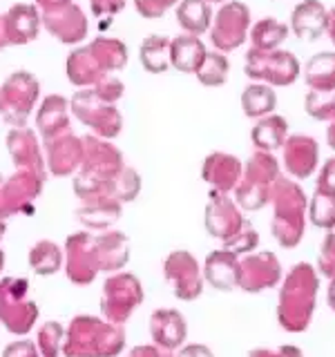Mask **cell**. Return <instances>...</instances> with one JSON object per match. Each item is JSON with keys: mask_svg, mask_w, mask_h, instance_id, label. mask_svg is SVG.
<instances>
[{"mask_svg": "<svg viewBox=\"0 0 335 357\" xmlns=\"http://www.w3.org/2000/svg\"><path fill=\"white\" fill-rule=\"evenodd\" d=\"M123 349L126 331L121 324H112L103 317L78 315L65 331V357H117Z\"/></svg>", "mask_w": 335, "mask_h": 357, "instance_id": "1", "label": "cell"}, {"mask_svg": "<svg viewBox=\"0 0 335 357\" xmlns=\"http://www.w3.org/2000/svg\"><path fill=\"white\" fill-rule=\"evenodd\" d=\"M38 319L36 301L29 299L25 277L0 279V321L11 335H27Z\"/></svg>", "mask_w": 335, "mask_h": 357, "instance_id": "2", "label": "cell"}, {"mask_svg": "<svg viewBox=\"0 0 335 357\" xmlns=\"http://www.w3.org/2000/svg\"><path fill=\"white\" fill-rule=\"evenodd\" d=\"M40 83L29 72H14L0 85V121L11 128L27 126V119L36 107Z\"/></svg>", "mask_w": 335, "mask_h": 357, "instance_id": "3", "label": "cell"}, {"mask_svg": "<svg viewBox=\"0 0 335 357\" xmlns=\"http://www.w3.org/2000/svg\"><path fill=\"white\" fill-rule=\"evenodd\" d=\"M143 301V286L132 273H114L100 290V315L112 324H126Z\"/></svg>", "mask_w": 335, "mask_h": 357, "instance_id": "4", "label": "cell"}, {"mask_svg": "<svg viewBox=\"0 0 335 357\" xmlns=\"http://www.w3.org/2000/svg\"><path fill=\"white\" fill-rule=\"evenodd\" d=\"M72 114L94 132V137L100 139H114L121 134L123 119L117 105L100 100L92 89H78L70 100Z\"/></svg>", "mask_w": 335, "mask_h": 357, "instance_id": "5", "label": "cell"}, {"mask_svg": "<svg viewBox=\"0 0 335 357\" xmlns=\"http://www.w3.org/2000/svg\"><path fill=\"white\" fill-rule=\"evenodd\" d=\"M313 293H315V277L308 271V266H297V271L288 279V286L284 288L282 306H279V317L286 328L302 331L308 324Z\"/></svg>", "mask_w": 335, "mask_h": 357, "instance_id": "6", "label": "cell"}, {"mask_svg": "<svg viewBox=\"0 0 335 357\" xmlns=\"http://www.w3.org/2000/svg\"><path fill=\"white\" fill-rule=\"evenodd\" d=\"M45 176L27 170H16L14 174L0 178V219L11 215H31L34 201L43 192Z\"/></svg>", "mask_w": 335, "mask_h": 357, "instance_id": "7", "label": "cell"}, {"mask_svg": "<svg viewBox=\"0 0 335 357\" xmlns=\"http://www.w3.org/2000/svg\"><path fill=\"white\" fill-rule=\"evenodd\" d=\"M100 273L94 252V234L74 232L65 239V275L76 286L92 284Z\"/></svg>", "mask_w": 335, "mask_h": 357, "instance_id": "8", "label": "cell"}, {"mask_svg": "<svg viewBox=\"0 0 335 357\" xmlns=\"http://www.w3.org/2000/svg\"><path fill=\"white\" fill-rule=\"evenodd\" d=\"M299 65L288 52H260L253 50L246 59V74L253 78H264L273 85H286L297 78Z\"/></svg>", "mask_w": 335, "mask_h": 357, "instance_id": "9", "label": "cell"}, {"mask_svg": "<svg viewBox=\"0 0 335 357\" xmlns=\"http://www.w3.org/2000/svg\"><path fill=\"white\" fill-rule=\"evenodd\" d=\"M248 22H251V14H248V9H246V5L241 3L223 5L215 16V25L210 29V40L215 43V47L221 52L239 47L246 40Z\"/></svg>", "mask_w": 335, "mask_h": 357, "instance_id": "10", "label": "cell"}, {"mask_svg": "<svg viewBox=\"0 0 335 357\" xmlns=\"http://www.w3.org/2000/svg\"><path fill=\"white\" fill-rule=\"evenodd\" d=\"M40 22L54 38H59L65 45L81 43L87 36V29H89L83 9L76 3H67L61 7L40 11Z\"/></svg>", "mask_w": 335, "mask_h": 357, "instance_id": "11", "label": "cell"}, {"mask_svg": "<svg viewBox=\"0 0 335 357\" xmlns=\"http://www.w3.org/2000/svg\"><path fill=\"white\" fill-rule=\"evenodd\" d=\"M45 152V167L54 176H70L76 172L83 163V139H78L76 134L65 132L54 139L43 141Z\"/></svg>", "mask_w": 335, "mask_h": 357, "instance_id": "12", "label": "cell"}, {"mask_svg": "<svg viewBox=\"0 0 335 357\" xmlns=\"http://www.w3.org/2000/svg\"><path fill=\"white\" fill-rule=\"evenodd\" d=\"M165 279L172 284V290L179 299H197L204 290V282H201L199 264L190 252L177 250L165 259L163 264Z\"/></svg>", "mask_w": 335, "mask_h": 357, "instance_id": "13", "label": "cell"}, {"mask_svg": "<svg viewBox=\"0 0 335 357\" xmlns=\"http://www.w3.org/2000/svg\"><path fill=\"white\" fill-rule=\"evenodd\" d=\"M7 150L11 161H14L16 170H27L34 174L45 176L47 167H45V154L36 139V132L29 130L27 126L11 128L7 134Z\"/></svg>", "mask_w": 335, "mask_h": 357, "instance_id": "14", "label": "cell"}, {"mask_svg": "<svg viewBox=\"0 0 335 357\" xmlns=\"http://www.w3.org/2000/svg\"><path fill=\"white\" fill-rule=\"evenodd\" d=\"M3 36L7 45H27L38 38L40 31V11L36 5H14L5 16H0Z\"/></svg>", "mask_w": 335, "mask_h": 357, "instance_id": "15", "label": "cell"}, {"mask_svg": "<svg viewBox=\"0 0 335 357\" xmlns=\"http://www.w3.org/2000/svg\"><path fill=\"white\" fill-rule=\"evenodd\" d=\"M186 319L179 310L172 308H161V310H154L152 317H150V335L156 346L168 351H174L179 346L184 344L186 340Z\"/></svg>", "mask_w": 335, "mask_h": 357, "instance_id": "16", "label": "cell"}, {"mask_svg": "<svg viewBox=\"0 0 335 357\" xmlns=\"http://www.w3.org/2000/svg\"><path fill=\"white\" fill-rule=\"evenodd\" d=\"M94 252L98 259V268L105 273H119L130 261V241L126 232L110 230L94 237Z\"/></svg>", "mask_w": 335, "mask_h": 357, "instance_id": "17", "label": "cell"}, {"mask_svg": "<svg viewBox=\"0 0 335 357\" xmlns=\"http://www.w3.org/2000/svg\"><path fill=\"white\" fill-rule=\"evenodd\" d=\"M36 128L43 141L70 132V100L59 94L45 98L36 112Z\"/></svg>", "mask_w": 335, "mask_h": 357, "instance_id": "18", "label": "cell"}, {"mask_svg": "<svg viewBox=\"0 0 335 357\" xmlns=\"http://www.w3.org/2000/svg\"><path fill=\"white\" fill-rule=\"evenodd\" d=\"M123 204L114 197H94L85 199L83 206L78 208V219L85 228L92 230H107L110 226L121 219Z\"/></svg>", "mask_w": 335, "mask_h": 357, "instance_id": "19", "label": "cell"}, {"mask_svg": "<svg viewBox=\"0 0 335 357\" xmlns=\"http://www.w3.org/2000/svg\"><path fill=\"white\" fill-rule=\"evenodd\" d=\"M279 277V266L273 255H255L239 264V286L246 290H262L273 286Z\"/></svg>", "mask_w": 335, "mask_h": 357, "instance_id": "20", "label": "cell"}, {"mask_svg": "<svg viewBox=\"0 0 335 357\" xmlns=\"http://www.w3.org/2000/svg\"><path fill=\"white\" fill-rule=\"evenodd\" d=\"M206 226L212 237H219L226 241L241 230V217H239L237 208H234L226 197L217 195L208 206Z\"/></svg>", "mask_w": 335, "mask_h": 357, "instance_id": "21", "label": "cell"}, {"mask_svg": "<svg viewBox=\"0 0 335 357\" xmlns=\"http://www.w3.org/2000/svg\"><path fill=\"white\" fill-rule=\"evenodd\" d=\"M206 279L219 290H232L239 286V261L234 252L217 250L206 259Z\"/></svg>", "mask_w": 335, "mask_h": 357, "instance_id": "22", "label": "cell"}, {"mask_svg": "<svg viewBox=\"0 0 335 357\" xmlns=\"http://www.w3.org/2000/svg\"><path fill=\"white\" fill-rule=\"evenodd\" d=\"M206 54L208 52L204 47V43L199 40V36H193V33H186V36L170 40V65L177 67L179 72L197 74Z\"/></svg>", "mask_w": 335, "mask_h": 357, "instance_id": "23", "label": "cell"}, {"mask_svg": "<svg viewBox=\"0 0 335 357\" xmlns=\"http://www.w3.org/2000/svg\"><path fill=\"white\" fill-rule=\"evenodd\" d=\"M110 74L103 72V67L98 65L94 59V54L89 52V47L74 50L67 59V78L76 85V87H92L96 85L100 78H105Z\"/></svg>", "mask_w": 335, "mask_h": 357, "instance_id": "24", "label": "cell"}, {"mask_svg": "<svg viewBox=\"0 0 335 357\" xmlns=\"http://www.w3.org/2000/svg\"><path fill=\"white\" fill-rule=\"evenodd\" d=\"M329 25V16L324 7L315 0H306L293 11V31L299 38H318Z\"/></svg>", "mask_w": 335, "mask_h": 357, "instance_id": "25", "label": "cell"}, {"mask_svg": "<svg viewBox=\"0 0 335 357\" xmlns=\"http://www.w3.org/2000/svg\"><path fill=\"white\" fill-rule=\"evenodd\" d=\"M89 52L94 54V59L98 65L103 67L105 74L119 72L126 67L128 63V47L123 45L119 38H107V36H98L87 45Z\"/></svg>", "mask_w": 335, "mask_h": 357, "instance_id": "26", "label": "cell"}, {"mask_svg": "<svg viewBox=\"0 0 335 357\" xmlns=\"http://www.w3.org/2000/svg\"><path fill=\"white\" fill-rule=\"evenodd\" d=\"M210 18L208 0H181L177 7V22L193 36H199L210 27Z\"/></svg>", "mask_w": 335, "mask_h": 357, "instance_id": "27", "label": "cell"}, {"mask_svg": "<svg viewBox=\"0 0 335 357\" xmlns=\"http://www.w3.org/2000/svg\"><path fill=\"white\" fill-rule=\"evenodd\" d=\"M63 264H65V255H63V250L54 241L43 239V241L31 245V250H29V268L36 275H43V277L54 275V273L61 271Z\"/></svg>", "mask_w": 335, "mask_h": 357, "instance_id": "28", "label": "cell"}, {"mask_svg": "<svg viewBox=\"0 0 335 357\" xmlns=\"http://www.w3.org/2000/svg\"><path fill=\"white\" fill-rule=\"evenodd\" d=\"M141 65L150 74H163L170 67V40L165 36H150L141 43Z\"/></svg>", "mask_w": 335, "mask_h": 357, "instance_id": "29", "label": "cell"}, {"mask_svg": "<svg viewBox=\"0 0 335 357\" xmlns=\"http://www.w3.org/2000/svg\"><path fill=\"white\" fill-rule=\"evenodd\" d=\"M239 163L234 156L228 154H212L208 156V161L204 165V176L210 183H215L219 190H228L232 183L237 181Z\"/></svg>", "mask_w": 335, "mask_h": 357, "instance_id": "30", "label": "cell"}, {"mask_svg": "<svg viewBox=\"0 0 335 357\" xmlns=\"http://www.w3.org/2000/svg\"><path fill=\"white\" fill-rule=\"evenodd\" d=\"M308 83L320 92L335 89V54H318L306 67Z\"/></svg>", "mask_w": 335, "mask_h": 357, "instance_id": "31", "label": "cell"}, {"mask_svg": "<svg viewBox=\"0 0 335 357\" xmlns=\"http://www.w3.org/2000/svg\"><path fill=\"white\" fill-rule=\"evenodd\" d=\"M275 103H277L275 92L264 85H251L241 94V105L248 116H264L275 107Z\"/></svg>", "mask_w": 335, "mask_h": 357, "instance_id": "32", "label": "cell"}, {"mask_svg": "<svg viewBox=\"0 0 335 357\" xmlns=\"http://www.w3.org/2000/svg\"><path fill=\"white\" fill-rule=\"evenodd\" d=\"M65 328L59 321H45L36 335V349L40 357H59L63 353Z\"/></svg>", "mask_w": 335, "mask_h": 357, "instance_id": "33", "label": "cell"}, {"mask_svg": "<svg viewBox=\"0 0 335 357\" xmlns=\"http://www.w3.org/2000/svg\"><path fill=\"white\" fill-rule=\"evenodd\" d=\"M286 36V27L279 25L277 20L268 18V20H262L257 22L255 29H253V43H255V50L260 52H268L273 50L275 45H279Z\"/></svg>", "mask_w": 335, "mask_h": 357, "instance_id": "34", "label": "cell"}, {"mask_svg": "<svg viewBox=\"0 0 335 357\" xmlns=\"http://www.w3.org/2000/svg\"><path fill=\"white\" fill-rule=\"evenodd\" d=\"M284 134H286V121L273 116V119L262 121L260 126L253 130V141L255 145H260V148H277V145L284 141Z\"/></svg>", "mask_w": 335, "mask_h": 357, "instance_id": "35", "label": "cell"}, {"mask_svg": "<svg viewBox=\"0 0 335 357\" xmlns=\"http://www.w3.org/2000/svg\"><path fill=\"white\" fill-rule=\"evenodd\" d=\"M197 76L204 85H223L228 76V61L221 54H206L204 63L197 70Z\"/></svg>", "mask_w": 335, "mask_h": 357, "instance_id": "36", "label": "cell"}, {"mask_svg": "<svg viewBox=\"0 0 335 357\" xmlns=\"http://www.w3.org/2000/svg\"><path fill=\"white\" fill-rule=\"evenodd\" d=\"M141 190V178L139 174L132 170V167H123V170L114 176V185H112V195L114 199H119L121 204H128V201H134V197L139 195Z\"/></svg>", "mask_w": 335, "mask_h": 357, "instance_id": "37", "label": "cell"}, {"mask_svg": "<svg viewBox=\"0 0 335 357\" xmlns=\"http://www.w3.org/2000/svg\"><path fill=\"white\" fill-rule=\"evenodd\" d=\"M306 109H308V114H313L315 119L335 116V94L322 96L320 92H311L306 98Z\"/></svg>", "mask_w": 335, "mask_h": 357, "instance_id": "38", "label": "cell"}, {"mask_svg": "<svg viewBox=\"0 0 335 357\" xmlns=\"http://www.w3.org/2000/svg\"><path fill=\"white\" fill-rule=\"evenodd\" d=\"M92 92L100 98V100H105V103H112L114 105L117 100L123 96V83L119 81L117 76H105V78H100V81L96 85H92Z\"/></svg>", "mask_w": 335, "mask_h": 357, "instance_id": "39", "label": "cell"}, {"mask_svg": "<svg viewBox=\"0 0 335 357\" xmlns=\"http://www.w3.org/2000/svg\"><path fill=\"white\" fill-rule=\"evenodd\" d=\"M257 241H260L257 232L251 226H246L244 230H239L237 234H234V237L226 239V248H223V250L234 252V255H237V252H248V250L255 248Z\"/></svg>", "mask_w": 335, "mask_h": 357, "instance_id": "40", "label": "cell"}, {"mask_svg": "<svg viewBox=\"0 0 335 357\" xmlns=\"http://www.w3.org/2000/svg\"><path fill=\"white\" fill-rule=\"evenodd\" d=\"M177 0H134V7L143 18H159L170 9Z\"/></svg>", "mask_w": 335, "mask_h": 357, "instance_id": "41", "label": "cell"}, {"mask_svg": "<svg viewBox=\"0 0 335 357\" xmlns=\"http://www.w3.org/2000/svg\"><path fill=\"white\" fill-rule=\"evenodd\" d=\"M0 357H40L38 349H36V342L31 340H18V342H11L5 346V351Z\"/></svg>", "mask_w": 335, "mask_h": 357, "instance_id": "42", "label": "cell"}, {"mask_svg": "<svg viewBox=\"0 0 335 357\" xmlns=\"http://www.w3.org/2000/svg\"><path fill=\"white\" fill-rule=\"evenodd\" d=\"M94 16H114L126 7V0H89Z\"/></svg>", "mask_w": 335, "mask_h": 357, "instance_id": "43", "label": "cell"}, {"mask_svg": "<svg viewBox=\"0 0 335 357\" xmlns=\"http://www.w3.org/2000/svg\"><path fill=\"white\" fill-rule=\"evenodd\" d=\"M322 271L331 275L335 271V232L324 243V257H322Z\"/></svg>", "mask_w": 335, "mask_h": 357, "instance_id": "44", "label": "cell"}, {"mask_svg": "<svg viewBox=\"0 0 335 357\" xmlns=\"http://www.w3.org/2000/svg\"><path fill=\"white\" fill-rule=\"evenodd\" d=\"M128 357H172L168 349H161V346H137L132 349Z\"/></svg>", "mask_w": 335, "mask_h": 357, "instance_id": "45", "label": "cell"}, {"mask_svg": "<svg viewBox=\"0 0 335 357\" xmlns=\"http://www.w3.org/2000/svg\"><path fill=\"white\" fill-rule=\"evenodd\" d=\"M179 357H215L210 353L208 346H201V344H190L186 349L179 351Z\"/></svg>", "mask_w": 335, "mask_h": 357, "instance_id": "46", "label": "cell"}, {"mask_svg": "<svg viewBox=\"0 0 335 357\" xmlns=\"http://www.w3.org/2000/svg\"><path fill=\"white\" fill-rule=\"evenodd\" d=\"M72 3V0H36V5L40 7V11L45 9H54V7H61V5H67Z\"/></svg>", "mask_w": 335, "mask_h": 357, "instance_id": "47", "label": "cell"}, {"mask_svg": "<svg viewBox=\"0 0 335 357\" xmlns=\"http://www.w3.org/2000/svg\"><path fill=\"white\" fill-rule=\"evenodd\" d=\"M329 31H331V38H333V43H335V9L331 11V16H329Z\"/></svg>", "mask_w": 335, "mask_h": 357, "instance_id": "48", "label": "cell"}, {"mask_svg": "<svg viewBox=\"0 0 335 357\" xmlns=\"http://www.w3.org/2000/svg\"><path fill=\"white\" fill-rule=\"evenodd\" d=\"M248 357H275V355H271V353H266V351H255V353H251Z\"/></svg>", "mask_w": 335, "mask_h": 357, "instance_id": "49", "label": "cell"}, {"mask_svg": "<svg viewBox=\"0 0 335 357\" xmlns=\"http://www.w3.org/2000/svg\"><path fill=\"white\" fill-rule=\"evenodd\" d=\"M5 232H7V221H5V219H0V239L5 237Z\"/></svg>", "mask_w": 335, "mask_h": 357, "instance_id": "50", "label": "cell"}, {"mask_svg": "<svg viewBox=\"0 0 335 357\" xmlns=\"http://www.w3.org/2000/svg\"><path fill=\"white\" fill-rule=\"evenodd\" d=\"M329 301H331V306L335 308V282H333V286H331V293H329Z\"/></svg>", "mask_w": 335, "mask_h": 357, "instance_id": "51", "label": "cell"}, {"mask_svg": "<svg viewBox=\"0 0 335 357\" xmlns=\"http://www.w3.org/2000/svg\"><path fill=\"white\" fill-rule=\"evenodd\" d=\"M7 47V43H5V36H3V25H0V50Z\"/></svg>", "mask_w": 335, "mask_h": 357, "instance_id": "52", "label": "cell"}, {"mask_svg": "<svg viewBox=\"0 0 335 357\" xmlns=\"http://www.w3.org/2000/svg\"><path fill=\"white\" fill-rule=\"evenodd\" d=\"M329 139H331V145L335 148V126L331 128V132H329Z\"/></svg>", "mask_w": 335, "mask_h": 357, "instance_id": "53", "label": "cell"}, {"mask_svg": "<svg viewBox=\"0 0 335 357\" xmlns=\"http://www.w3.org/2000/svg\"><path fill=\"white\" fill-rule=\"evenodd\" d=\"M3 268H5V252L0 250V271H3Z\"/></svg>", "mask_w": 335, "mask_h": 357, "instance_id": "54", "label": "cell"}, {"mask_svg": "<svg viewBox=\"0 0 335 357\" xmlns=\"http://www.w3.org/2000/svg\"><path fill=\"white\" fill-rule=\"evenodd\" d=\"M215 3H221V0H215Z\"/></svg>", "mask_w": 335, "mask_h": 357, "instance_id": "55", "label": "cell"}]
</instances>
